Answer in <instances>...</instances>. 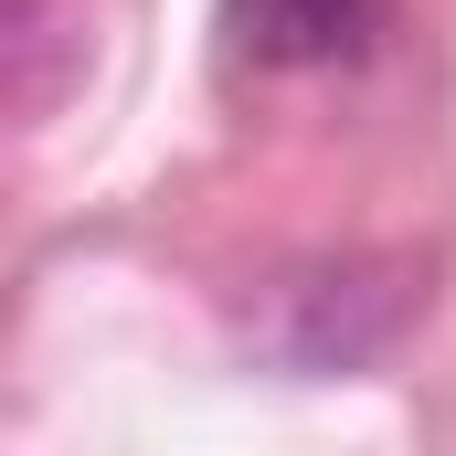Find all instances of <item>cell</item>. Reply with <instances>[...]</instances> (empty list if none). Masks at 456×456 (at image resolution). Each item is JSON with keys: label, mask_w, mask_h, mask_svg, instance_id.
Masks as SVG:
<instances>
[{"label": "cell", "mask_w": 456, "mask_h": 456, "mask_svg": "<svg viewBox=\"0 0 456 456\" xmlns=\"http://www.w3.org/2000/svg\"><path fill=\"white\" fill-rule=\"evenodd\" d=\"M224 32L233 53H255L276 75H319L382 32V0H224Z\"/></svg>", "instance_id": "obj_1"}]
</instances>
